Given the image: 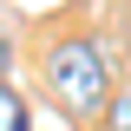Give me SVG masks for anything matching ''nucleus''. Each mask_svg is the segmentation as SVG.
Segmentation results:
<instances>
[{"label": "nucleus", "mask_w": 131, "mask_h": 131, "mask_svg": "<svg viewBox=\"0 0 131 131\" xmlns=\"http://www.w3.org/2000/svg\"><path fill=\"white\" fill-rule=\"evenodd\" d=\"M112 131H131V85L112 98Z\"/></svg>", "instance_id": "2"}, {"label": "nucleus", "mask_w": 131, "mask_h": 131, "mask_svg": "<svg viewBox=\"0 0 131 131\" xmlns=\"http://www.w3.org/2000/svg\"><path fill=\"white\" fill-rule=\"evenodd\" d=\"M46 85H52V98H59L79 125H92V118L105 112V98H112V59H105V46L85 39V33L46 46Z\"/></svg>", "instance_id": "1"}]
</instances>
